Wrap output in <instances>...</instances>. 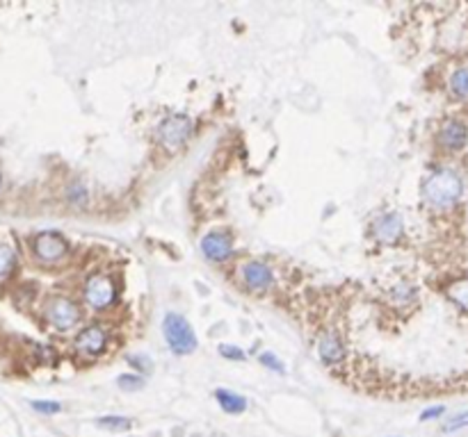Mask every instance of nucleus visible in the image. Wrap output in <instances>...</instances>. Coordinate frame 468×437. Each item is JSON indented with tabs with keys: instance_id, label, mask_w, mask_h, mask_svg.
Wrapping results in <instances>:
<instances>
[{
	"instance_id": "nucleus-13",
	"label": "nucleus",
	"mask_w": 468,
	"mask_h": 437,
	"mask_svg": "<svg viewBox=\"0 0 468 437\" xmlns=\"http://www.w3.org/2000/svg\"><path fill=\"white\" fill-rule=\"evenodd\" d=\"M215 399L226 414H243L247 410V399L231 390H215Z\"/></svg>"
},
{
	"instance_id": "nucleus-3",
	"label": "nucleus",
	"mask_w": 468,
	"mask_h": 437,
	"mask_svg": "<svg viewBox=\"0 0 468 437\" xmlns=\"http://www.w3.org/2000/svg\"><path fill=\"white\" fill-rule=\"evenodd\" d=\"M194 123L188 114H169L158 126V141L167 153H176L192 137Z\"/></svg>"
},
{
	"instance_id": "nucleus-16",
	"label": "nucleus",
	"mask_w": 468,
	"mask_h": 437,
	"mask_svg": "<svg viewBox=\"0 0 468 437\" xmlns=\"http://www.w3.org/2000/svg\"><path fill=\"white\" fill-rule=\"evenodd\" d=\"M391 296H393V300H395V303H398L400 307H404V305H411V303H414L416 296H418V292H416L414 285L400 283V285H395V287L391 290Z\"/></svg>"
},
{
	"instance_id": "nucleus-6",
	"label": "nucleus",
	"mask_w": 468,
	"mask_h": 437,
	"mask_svg": "<svg viewBox=\"0 0 468 437\" xmlns=\"http://www.w3.org/2000/svg\"><path fill=\"white\" fill-rule=\"evenodd\" d=\"M32 250L37 255V260L46 262V264H55L62 262L69 255V241L62 237L60 233H39L37 237L32 239Z\"/></svg>"
},
{
	"instance_id": "nucleus-26",
	"label": "nucleus",
	"mask_w": 468,
	"mask_h": 437,
	"mask_svg": "<svg viewBox=\"0 0 468 437\" xmlns=\"http://www.w3.org/2000/svg\"><path fill=\"white\" fill-rule=\"evenodd\" d=\"M0 182H3V180H0Z\"/></svg>"
},
{
	"instance_id": "nucleus-11",
	"label": "nucleus",
	"mask_w": 468,
	"mask_h": 437,
	"mask_svg": "<svg viewBox=\"0 0 468 437\" xmlns=\"http://www.w3.org/2000/svg\"><path fill=\"white\" fill-rule=\"evenodd\" d=\"M438 144L445 150H462L468 144V128L457 119L445 121L438 130Z\"/></svg>"
},
{
	"instance_id": "nucleus-20",
	"label": "nucleus",
	"mask_w": 468,
	"mask_h": 437,
	"mask_svg": "<svg viewBox=\"0 0 468 437\" xmlns=\"http://www.w3.org/2000/svg\"><path fill=\"white\" fill-rule=\"evenodd\" d=\"M219 355H222L224 360H231V362H245L247 360L245 351L240 346H233V344H222V346H219Z\"/></svg>"
},
{
	"instance_id": "nucleus-8",
	"label": "nucleus",
	"mask_w": 468,
	"mask_h": 437,
	"mask_svg": "<svg viewBox=\"0 0 468 437\" xmlns=\"http://www.w3.org/2000/svg\"><path fill=\"white\" fill-rule=\"evenodd\" d=\"M76 351L85 357H98L108 349V333L103 326H87L76 335Z\"/></svg>"
},
{
	"instance_id": "nucleus-23",
	"label": "nucleus",
	"mask_w": 468,
	"mask_h": 437,
	"mask_svg": "<svg viewBox=\"0 0 468 437\" xmlns=\"http://www.w3.org/2000/svg\"><path fill=\"white\" fill-rule=\"evenodd\" d=\"M126 360H129L135 369H140V371H151V360L144 355H137V353H131V355H126Z\"/></svg>"
},
{
	"instance_id": "nucleus-14",
	"label": "nucleus",
	"mask_w": 468,
	"mask_h": 437,
	"mask_svg": "<svg viewBox=\"0 0 468 437\" xmlns=\"http://www.w3.org/2000/svg\"><path fill=\"white\" fill-rule=\"evenodd\" d=\"M448 298H450V303L459 307V310H464L468 312V276L464 278H457V281H452L448 285Z\"/></svg>"
},
{
	"instance_id": "nucleus-9",
	"label": "nucleus",
	"mask_w": 468,
	"mask_h": 437,
	"mask_svg": "<svg viewBox=\"0 0 468 437\" xmlns=\"http://www.w3.org/2000/svg\"><path fill=\"white\" fill-rule=\"evenodd\" d=\"M315 349H317L320 362L327 364V367H338V364H343L347 357V349H345L343 340L334 333H324L322 338L317 340Z\"/></svg>"
},
{
	"instance_id": "nucleus-12",
	"label": "nucleus",
	"mask_w": 468,
	"mask_h": 437,
	"mask_svg": "<svg viewBox=\"0 0 468 437\" xmlns=\"http://www.w3.org/2000/svg\"><path fill=\"white\" fill-rule=\"evenodd\" d=\"M402 217L398 212H386V214H381L379 219H375V224H372V235L377 237L379 241H384V244H393V241H398L400 239V235H402Z\"/></svg>"
},
{
	"instance_id": "nucleus-1",
	"label": "nucleus",
	"mask_w": 468,
	"mask_h": 437,
	"mask_svg": "<svg viewBox=\"0 0 468 437\" xmlns=\"http://www.w3.org/2000/svg\"><path fill=\"white\" fill-rule=\"evenodd\" d=\"M464 194V182L452 169H438L423 182V198L434 210H448Z\"/></svg>"
},
{
	"instance_id": "nucleus-17",
	"label": "nucleus",
	"mask_w": 468,
	"mask_h": 437,
	"mask_svg": "<svg viewBox=\"0 0 468 437\" xmlns=\"http://www.w3.org/2000/svg\"><path fill=\"white\" fill-rule=\"evenodd\" d=\"M96 424L105 428V431H115V433H122V431H129L131 428V419L129 417H119V414H105V417H98Z\"/></svg>"
},
{
	"instance_id": "nucleus-25",
	"label": "nucleus",
	"mask_w": 468,
	"mask_h": 437,
	"mask_svg": "<svg viewBox=\"0 0 468 437\" xmlns=\"http://www.w3.org/2000/svg\"><path fill=\"white\" fill-rule=\"evenodd\" d=\"M443 412H445V408H443V405H432V408H427V410H423V412H421V421H432V419H438Z\"/></svg>"
},
{
	"instance_id": "nucleus-19",
	"label": "nucleus",
	"mask_w": 468,
	"mask_h": 437,
	"mask_svg": "<svg viewBox=\"0 0 468 437\" xmlns=\"http://www.w3.org/2000/svg\"><path fill=\"white\" fill-rule=\"evenodd\" d=\"M117 388L126 392H140L144 390V378L137 374H122L117 378Z\"/></svg>"
},
{
	"instance_id": "nucleus-21",
	"label": "nucleus",
	"mask_w": 468,
	"mask_h": 437,
	"mask_svg": "<svg viewBox=\"0 0 468 437\" xmlns=\"http://www.w3.org/2000/svg\"><path fill=\"white\" fill-rule=\"evenodd\" d=\"M258 362L263 364L265 369H272V371H276V374H286V367H283V362H281L279 357H276L274 353H269V351H265V353H260Z\"/></svg>"
},
{
	"instance_id": "nucleus-10",
	"label": "nucleus",
	"mask_w": 468,
	"mask_h": 437,
	"mask_svg": "<svg viewBox=\"0 0 468 437\" xmlns=\"http://www.w3.org/2000/svg\"><path fill=\"white\" fill-rule=\"evenodd\" d=\"M201 253L210 262H226L233 255V241L226 233H208L201 239Z\"/></svg>"
},
{
	"instance_id": "nucleus-4",
	"label": "nucleus",
	"mask_w": 468,
	"mask_h": 437,
	"mask_svg": "<svg viewBox=\"0 0 468 437\" xmlns=\"http://www.w3.org/2000/svg\"><path fill=\"white\" fill-rule=\"evenodd\" d=\"M82 296H85V303H87L91 310H96V312L108 310V307L115 305V300H117V285L110 276L94 274L87 278V283H85Z\"/></svg>"
},
{
	"instance_id": "nucleus-15",
	"label": "nucleus",
	"mask_w": 468,
	"mask_h": 437,
	"mask_svg": "<svg viewBox=\"0 0 468 437\" xmlns=\"http://www.w3.org/2000/svg\"><path fill=\"white\" fill-rule=\"evenodd\" d=\"M450 91L457 98H468V67L452 71L450 75Z\"/></svg>"
},
{
	"instance_id": "nucleus-7",
	"label": "nucleus",
	"mask_w": 468,
	"mask_h": 437,
	"mask_svg": "<svg viewBox=\"0 0 468 437\" xmlns=\"http://www.w3.org/2000/svg\"><path fill=\"white\" fill-rule=\"evenodd\" d=\"M240 278L245 287L252 292H267L274 285V274L265 262L260 260H247L240 267Z\"/></svg>"
},
{
	"instance_id": "nucleus-24",
	"label": "nucleus",
	"mask_w": 468,
	"mask_h": 437,
	"mask_svg": "<svg viewBox=\"0 0 468 437\" xmlns=\"http://www.w3.org/2000/svg\"><path fill=\"white\" fill-rule=\"evenodd\" d=\"M32 408H34L37 412H44V414L60 412V403H53V401H34Z\"/></svg>"
},
{
	"instance_id": "nucleus-2",
	"label": "nucleus",
	"mask_w": 468,
	"mask_h": 437,
	"mask_svg": "<svg viewBox=\"0 0 468 437\" xmlns=\"http://www.w3.org/2000/svg\"><path fill=\"white\" fill-rule=\"evenodd\" d=\"M162 335L167 340V346L176 355H190L197 351V335L190 326V321L179 312H167L162 319Z\"/></svg>"
},
{
	"instance_id": "nucleus-22",
	"label": "nucleus",
	"mask_w": 468,
	"mask_h": 437,
	"mask_svg": "<svg viewBox=\"0 0 468 437\" xmlns=\"http://www.w3.org/2000/svg\"><path fill=\"white\" fill-rule=\"evenodd\" d=\"M466 426H468V412L457 414L455 419H450L448 424L443 426V433H455V431H459V428H466Z\"/></svg>"
},
{
	"instance_id": "nucleus-18",
	"label": "nucleus",
	"mask_w": 468,
	"mask_h": 437,
	"mask_svg": "<svg viewBox=\"0 0 468 437\" xmlns=\"http://www.w3.org/2000/svg\"><path fill=\"white\" fill-rule=\"evenodd\" d=\"M14 264H16V253L12 250V246L7 244H0V278L10 276Z\"/></svg>"
},
{
	"instance_id": "nucleus-5",
	"label": "nucleus",
	"mask_w": 468,
	"mask_h": 437,
	"mask_svg": "<svg viewBox=\"0 0 468 437\" xmlns=\"http://www.w3.org/2000/svg\"><path fill=\"white\" fill-rule=\"evenodd\" d=\"M80 307H78L74 300L67 298V296H53L51 300L46 303V319L48 324L53 328H58V331H71V328H76L80 324Z\"/></svg>"
}]
</instances>
